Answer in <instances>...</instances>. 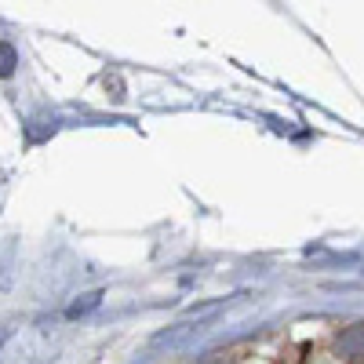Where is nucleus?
Masks as SVG:
<instances>
[{
  "label": "nucleus",
  "instance_id": "nucleus-1",
  "mask_svg": "<svg viewBox=\"0 0 364 364\" xmlns=\"http://www.w3.org/2000/svg\"><path fill=\"white\" fill-rule=\"evenodd\" d=\"M15 66H18L15 48H11L8 41H0V77H11V73H15Z\"/></svg>",
  "mask_w": 364,
  "mask_h": 364
},
{
  "label": "nucleus",
  "instance_id": "nucleus-2",
  "mask_svg": "<svg viewBox=\"0 0 364 364\" xmlns=\"http://www.w3.org/2000/svg\"><path fill=\"white\" fill-rule=\"evenodd\" d=\"M99 299H102L99 291H91V295H80V299L73 302V306H70L66 314H70V317H80V314H87V310H95V306H99Z\"/></svg>",
  "mask_w": 364,
  "mask_h": 364
},
{
  "label": "nucleus",
  "instance_id": "nucleus-3",
  "mask_svg": "<svg viewBox=\"0 0 364 364\" xmlns=\"http://www.w3.org/2000/svg\"><path fill=\"white\" fill-rule=\"evenodd\" d=\"M208 364H223V360H208Z\"/></svg>",
  "mask_w": 364,
  "mask_h": 364
}]
</instances>
